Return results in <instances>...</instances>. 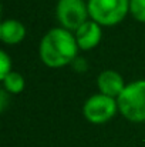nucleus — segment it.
<instances>
[{"label":"nucleus","instance_id":"obj_1","mask_svg":"<svg viewBox=\"0 0 145 147\" xmlns=\"http://www.w3.org/2000/svg\"><path fill=\"white\" fill-rule=\"evenodd\" d=\"M78 45L67 29H51L41 39L40 57L50 67H61L73 61L77 56Z\"/></svg>","mask_w":145,"mask_h":147},{"label":"nucleus","instance_id":"obj_2","mask_svg":"<svg viewBox=\"0 0 145 147\" xmlns=\"http://www.w3.org/2000/svg\"><path fill=\"white\" fill-rule=\"evenodd\" d=\"M120 111L131 121H145V80L125 86L117 98Z\"/></svg>","mask_w":145,"mask_h":147},{"label":"nucleus","instance_id":"obj_3","mask_svg":"<svg viewBox=\"0 0 145 147\" xmlns=\"http://www.w3.org/2000/svg\"><path fill=\"white\" fill-rule=\"evenodd\" d=\"M88 14L96 23L111 26L120 23L128 9L130 0H88Z\"/></svg>","mask_w":145,"mask_h":147},{"label":"nucleus","instance_id":"obj_4","mask_svg":"<svg viewBox=\"0 0 145 147\" xmlns=\"http://www.w3.org/2000/svg\"><path fill=\"white\" fill-rule=\"evenodd\" d=\"M88 16V6L84 0H60L57 4V17L67 30H78Z\"/></svg>","mask_w":145,"mask_h":147},{"label":"nucleus","instance_id":"obj_5","mask_svg":"<svg viewBox=\"0 0 145 147\" xmlns=\"http://www.w3.org/2000/svg\"><path fill=\"white\" fill-rule=\"evenodd\" d=\"M118 103L114 97L105 94H94L84 103V116L91 123L108 121L117 111Z\"/></svg>","mask_w":145,"mask_h":147},{"label":"nucleus","instance_id":"obj_6","mask_svg":"<svg viewBox=\"0 0 145 147\" xmlns=\"http://www.w3.org/2000/svg\"><path fill=\"white\" fill-rule=\"evenodd\" d=\"M97 83H98V87L101 90V94H105L110 97H115V96L118 97L122 93V90L125 89L122 77L114 70L102 71L98 76Z\"/></svg>","mask_w":145,"mask_h":147},{"label":"nucleus","instance_id":"obj_7","mask_svg":"<svg viewBox=\"0 0 145 147\" xmlns=\"http://www.w3.org/2000/svg\"><path fill=\"white\" fill-rule=\"evenodd\" d=\"M78 47L83 50H90L96 47L101 40V29L96 22H86L76 34Z\"/></svg>","mask_w":145,"mask_h":147},{"label":"nucleus","instance_id":"obj_8","mask_svg":"<svg viewBox=\"0 0 145 147\" xmlns=\"http://www.w3.org/2000/svg\"><path fill=\"white\" fill-rule=\"evenodd\" d=\"M26 36V29L23 26V23L17 22V20H4L0 26V39L4 43L9 45H14L19 43L24 39Z\"/></svg>","mask_w":145,"mask_h":147},{"label":"nucleus","instance_id":"obj_9","mask_svg":"<svg viewBox=\"0 0 145 147\" xmlns=\"http://www.w3.org/2000/svg\"><path fill=\"white\" fill-rule=\"evenodd\" d=\"M3 83H4V89L10 93H20L24 89V79L20 73L16 71H10L3 80Z\"/></svg>","mask_w":145,"mask_h":147},{"label":"nucleus","instance_id":"obj_10","mask_svg":"<svg viewBox=\"0 0 145 147\" xmlns=\"http://www.w3.org/2000/svg\"><path fill=\"white\" fill-rule=\"evenodd\" d=\"M130 10L137 20L145 22V0H130Z\"/></svg>","mask_w":145,"mask_h":147},{"label":"nucleus","instance_id":"obj_11","mask_svg":"<svg viewBox=\"0 0 145 147\" xmlns=\"http://www.w3.org/2000/svg\"><path fill=\"white\" fill-rule=\"evenodd\" d=\"M0 61H1V69H0V79L4 80L6 76L11 71L10 67H11V61H10V57L7 56L6 51H1L0 53Z\"/></svg>","mask_w":145,"mask_h":147},{"label":"nucleus","instance_id":"obj_12","mask_svg":"<svg viewBox=\"0 0 145 147\" xmlns=\"http://www.w3.org/2000/svg\"><path fill=\"white\" fill-rule=\"evenodd\" d=\"M0 100H1L0 110L4 111L6 110V106H7V93H6V90H0Z\"/></svg>","mask_w":145,"mask_h":147}]
</instances>
